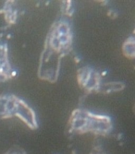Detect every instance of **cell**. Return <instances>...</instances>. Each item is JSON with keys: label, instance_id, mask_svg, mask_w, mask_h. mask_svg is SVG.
Here are the masks:
<instances>
[{"label": "cell", "instance_id": "cell-2", "mask_svg": "<svg viewBox=\"0 0 135 154\" xmlns=\"http://www.w3.org/2000/svg\"><path fill=\"white\" fill-rule=\"evenodd\" d=\"M5 154H27V153L22 148L15 146L8 150Z\"/></svg>", "mask_w": 135, "mask_h": 154}, {"label": "cell", "instance_id": "cell-1", "mask_svg": "<svg viewBox=\"0 0 135 154\" xmlns=\"http://www.w3.org/2000/svg\"><path fill=\"white\" fill-rule=\"evenodd\" d=\"M17 117L26 124L29 128H38L35 112L24 101L14 96L0 97V116L3 118Z\"/></svg>", "mask_w": 135, "mask_h": 154}]
</instances>
